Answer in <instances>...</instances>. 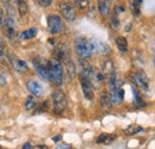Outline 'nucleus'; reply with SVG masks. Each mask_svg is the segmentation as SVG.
Returning <instances> with one entry per match:
<instances>
[{
    "label": "nucleus",
    "instance_id": "1",
    "mask_svg": "<svg viewBox=\"0 0 155 149\" xmlns=\"http://www.w3.org/2000/svg\"><path fill=\"white\" fill-rule=\"evenodd\" d=\"M110 78V92L109 97L111 99V103L120 104L124 100V90L122 88V81L119 80L118 75L115 72Z\"/></svg>",
    "mask_w": 155,
    "mask_h": 149
},
{
    "label": "nucleus",
    "instance_id": "2",
    "mask_svg": "<svg viewBox=\"0 0 155 149\" xmlns=\"http://www.w3.org/2000/svg\"><path fill=\"white\" fill-rule=\"evenodd\" d=\"M49 80L55 85H61L63 82V66L56 57L49 61Z\"/></svg>",
    "mask_w": 155,
    "mask_h": 149
},
{
    "label": "nucleus",
    "instance_id": "3",
    "mask_svg": "<svg viewBox=\"0 0 155 149\" xmlns=\"http://www.w3.org/2000/svg\"><path fill=\"white\" fill-rule=\"evenodd\" d=\"M74 44H75V50H77L78 56L81 60H86V58L92 56L93 48H92V44L88 39L84 37H78L74 42Z\"/></svg>",
    "mask_w": 155,
    "mask_h": 149
},
{
    "label": "nucleus",
    "instance_id": "4",
    "mask_svg": "<svg viewBox=\"0 0 155 149\" xmlns=\"http://www.w3.org/2000/svg\"><path fill=\"white\" fill-rule=\"evenodd\" d=\"M53 103H54V112L56 114H61L67 108V97L61 90L55 91L53 94Z\"/></svg>",
    "mask_w": 155,
    "mask_h": 149
},
{
    "label": "nucleus",
    "instance_id": "5",
    "mask_svg": "<svg viewBox=\"0 0 155 149\" xmlns=\"http://www.w3.org/2000/svg\"><path fill=\"white\" fill-rule=\"evenodd\" d=\"M48 28H49L50 34H53V35L61 34L64 30L63 20L58 15H51L48 17Z\"/></svg>",
    "mask_w": 155,
    "mask_h": 149
},
{
    "label": "nucleus",
    "instance_id": "6",
    "mask_svg": "<svg viewBox=\"0 0 155 149\" xmlns=\"http://www.w3.org/2000/svg\"><path fill=\"white\" fill-rule=\"evenodd\" d=\"M130 78L140 88H142L143 91L148 92V90H149V79H148L147 74L142 69H138L136 73H133L130 75Z\"/></svg>",
    "mask_w": 155,
    "mask_h": 149
},
{
    "label": "nucleus",
    "instance_id": "7",
    "mask_svg": "<svg viewBox=\"0 0 155 149\" xmlns=\"http://www.w3.org/2000/svg\"><path fill=\"white\" fill-rule=\"evenodd\" d=\"M34 67L37 72V74L43 79V80H49V62H45L43 58H34L32 60Z\"/></svg>",
    "mask_w": 155,
    "mask_h": 149
},
{
    "label": "nucleus",
    "instance_id": "8",
    "mask_svg": "<svg viewBox=\"0 0 155 149\" xmlns=\"http://www.w3.org/2000/svg\"><path fill=\"white\" fill-rule=\"evenodd\" d=\"M2 29L6 31L7 37L10 38L12 42L16 39V37H17V31H18V25H17L16 18H12V17H8L7 16Z\"/></svg>",
    "mask_w": 155,
    "mask_h": 149
},
{
    "label": "nucleus",
    "instance_id": "9",
    "mask_svg": "<svg viewBox=\"0 0 155 149\" xmlns=\"http://www.w3.org/2000/svg\"><path fill=\"white\" fill-rule=\"evenodd\" d=\"M80 85H81V90H82L85 98L88 100H92L94 98V90H93L92 82L88 79H86L84 75H80Z\"/></svg>",
    "mask_w": 155,
    "mask_h": 149
},
{
    "label": "nucleus",
    "instance_id": "10",
    "mask_svg": "<svg viewBox=\"0 0 155 149\" xmlns=\"http://www.w3.org/2000/svg\"><path fill=\"white\" fill-rule=\"evenodd\" d=\"M60 10H61V13H62V16L64 17L66 20L73 23L77 19V10L74 8L73 5H71V4H62L60 6Z\"/></svg>",
    "mask_w": 155,
    "mask_h": 149
},
{
    "label": "nucleus",
    "instance_id": "11",
    "mask_svg": "<svg viewBox=\"0 0 155 149\" xmlns=\"http://www.w3.org/2000/svg\"><path fill=\"white\" fill-rule=\"evenodd\" d=\"M10 63L12 65V67L18 72V73H21V74H25L29 72V67H28V63L23 60L18 58L17 56H10Z\"/></svg>",
    "mask_w": 155,
    "mask_h": 149
},
{
    "label": "nucleus",
    "instance_id": "12",
    "mask_svg": "<svg viewBox=\"0 0 155 149\" xmlns=\"http://www.w3.org/2000/svg\"><path fill=\"white\" fill-rule=\"evenodd\" d=\"M80 66H81V75H84L86 79H88L90 81L92 79L96 78V72L94 68L92 67V65L86 61V60H80Z\"/></svg>",
    "mask_w": 155,
    "mask_h": 149
},
{
    "label": "nucleus",
    "instance_id": "13",
    "mask_svg": "<svg viewBox=\"0 0 155 149\" xmlns=\"http://www.w3.org/2000/svg\"><path fill=\"white\" fill-rule=\"evenodd\" d=\"M28 90L30 91L31 95H34V97H41L43 94V86L36 80L28 81Z\"/></svg>",
    "mask_w": 155,
    "mask_h": 149
},
{
    "label": "nucleus",
    "instance_id": "14",
    "mask_svg": "<svg viewBox=\"0 0 155 149\" xmlns=\"http://www.w3.org/2000/svg\"><path fill=\"white\" fill-rule=\"evenodd\" d=\"M63 62H64V66H66V69H67V74L69 76V79H74L75 75H77V68H75V65H74L73 60L71 57H68Z\"/></svg>",
    "mask_w": 155,
    "mask_h": 149
},
{
    "label": "nucleus",
    "instance_id": "15",
    "mask_svg": "<svg viewBox=\"0 0 155 149\" xmlns=\"http://www.w3.org/2000/svg\"><path fill=\"white\" fill-rule=\"evenodd\" d=\"M100 105H101V109L104 111H110L111 110V99L109 97V94L106 92H101L100 93Z\"/></svg>",
    "mask_w": 155,
    "mask_h": 149
},
{
    "label": "nucleus",
    "instance_id": "16",
    "mask_svg": "<svg viewBox=\"0 0 155 149\" xmlns=\"http://www.w3.org/2000/svg\"><path fill=\"white\" fill-rule=\"evenodd\" d=\"M110 1L107 0H103V1H98V10H99V13L103 16V17H106L109 16L110 13Z\"/></svg>",
    "mask_w": 155,
    "mask_h": 149
},
{
    "label": "nucleus",
    "instance_id": "17",
    "mask_svg": "<svg viewBox=\"0 0 155 149\" xmlns=\"http://www.w3.org/2000/svg\"><path fill=\"white\" fill-rule=\"evenodd\" d=\"M38 30L36 28H30L28 30H24L19 34V38L21 41H28V39H31V38L36 37Z\"/></svg>",
    "mask_w": 155,
    "mask_h": 149
},
{
    "label": "nucleus",
    "instance_id": "18",
    "mask_svg": "<svg viewBox=\"0 0 155 149\" xmlns=\"http://www.w3.org/2000/svg\"><path fill=\"white\" fill-rule=\"evenodd\" d=\"M115 138H116V135L100 134V135H99V136L97 137L96 142H97L98 144H100V143H105V144H109V143H111L112 141H115Z\"/></svg>",
    "mask_w": 155,
    "mask_h": 149
},
{
    "label": "nucleus",
    "instance_id": "19",
    "mask_svg": "<svg viewBox=\"0 0 155 149\" xmlns=\"http://www.w3.org/2000/svg\"><path fill=\"white\" fill-rule=\"evenodd\" d=\"M116 45L118 50L123 54H125L128 51V41L125 37H117L116 38Z\"/></svg>",
    "mask_w": 155,
    "mask_h": 149
},
{
    "label": "nucleus",
    "instance_id": "20",
    "mask_svg": "<svg viewBox=\"0 0 155 149\" xmlns=\"http://www.w3.org/2000/svg\"><path fill=\"white\" fill-rule=\"evenodd\" d=\"M103 72L105 74H107L109 76H111V75L115 73V71H114V63H112L111 60H105L104 61V63H103Z\"/></svg>",
    "mask_w": 155,
    "mask_h": 149
},
{
    "label": "nucleus",
    "instance_id": "21",
    "mask_svg": "<svg viewBox=\"0 0 155 149\" xmlns=\"http://www.w3.org/2000/svg\"><path fill=\"white\" fill-rule=\"evenodd\" d=\"M37 103H36V98L34 95H29L25 100V110L26 111H32L36 108Z\"/></svg>",
    "mask_w": 155,
    "mask_h": 149
},
{
    "label": "nucleus",
    "instance_id": "22",
    "mask_svg": "<svg viewBox=\"0 0 155 149\" xmlns=\"http://www.w3.org/2000/svg\"><path fill=\"white\" fill-rule=\"evenodd\" d=\"M133 93H134V104H135L136 108L144 106L146 104L142 100V98H141V95H140V93H138V91H137V88H136L135 86H133Z\"/></svg>",
    "mask_w": 155,
    "mask_h": 149
},
{
    "label": "nucleus",
    "instance_id": "23",
    "mask_svg": "<svg viewBox=\"0 0 155 149\" xmlns=\"http://www.w3.org/2000/svg\"><path fill=\"white\" fill-rule=\"evenodd\" d=\"M143 129L140 127V125H130V127H128L125 130H124V134L125 135H128V136H133V135H136V134H138L140 131H142Z\"/></svg>",
    "mask_w": 155,
    "mask_h": 149
},
{
    "label": "nucleus",
    "instance_id": "24",
    "mask_svg": "<svg viewBox=\"0 0 155 149\" xmlns=\"http://www.w3.org/2000/svg\"><path fill=\"white\" fill-rule=\"evenodd\" d=\"M130 4V8H131V11H133V13L135 15V16H138L140 13H141V8H140V6H141V4H142V1H140V0H137V1H129Z\"/></svg>",
    "mask_w": 155,
    "mask_h": 149
},
{
    "label": "nucleus",
    "instance_id": "25",
    "mask_svg": "<svg viewBox=\"0 0 155 149\" xmlns=\"http://www.w3.org/2000/svg\"><path fill=\"white\" fill-rule=\"evenodd\" d=\"M17 2V7H18V12H19L20 16H25L26 13H28V5H26V2L25 1H21V0H18V1H16Z\"/></svg>",
    "mask_w": 155,
    "mask_h": 149
},
{
    "label": "nucleus",
    "instance_id": "26",
    "mask_svg": "<svg viewBox=\"0 0 155 149\" xmlns=\"http://www.w3.org/2000/svg\"><path fill=\"white\" fill-rule=\"evenodd\" d=\"M74 5L77 7H79L80 10H85V8H87L91 5V2L88 0H75L74 1Z\"/></svg>",
    "mask_w": 155,
    "mask_h": 149
},
{
    "label": "nucleus",
    "instance_id": "27",
    "mask_svg": "<svg viewBox=\"0 0 155 149\" xmlns=\"http://www.w3.org/2000/svg\"><path fill=\"white\" fill-rule=\"evenodd\" d=\"M111 26L114 29H118L119 28V17L117 13H114L112 18H111Z\"/></svg>",
    "mask_w": 155,
    "mask_h": 149
},
{
    "label": "nucleus",
    "instance_id": "28",
    "mask_svg": "<svg viewBox=\"0 0 155 149\" xmlns=\"http://www.w3.org/2000/svg\"><path fill=\"white\" fill-rule=\"evenodd\" d=\"M6 84H7V75L2 69H0V86H5Z\"/></svg>",
    "mask_w": 155,
    "mask_h": 149
},
{
    "label": "nucleus",
    "instance_id": "29",
    "mask_svg": "<svg viewBox=\"0 0 155 149\" xmlns=\"http://www.w3.org/2000/svg\"><path fill=\"white\" fill-rule=\"evenodd\" d=\"M6 12L5 10H2L0 7V28H4V24H5V20H6Z\"/></svg>",
    "mask_w": 155,
    "mask_h": 149
},
{
    "label": "nucleus",
    "instance_id": "30",
    "mask_svg": "<svg viewBox=\"0 0 155 149\" xmlns=\"http://www.w3.org/2000/svg\"><path fill=\"white\" fill-rule=\"evenodd\" d=\"M36 2L41 6H43V7H48V6H50L53 4V0H37Z\"/></svg>",
    "mask_w": 155,
    "mask_h": 149
},
{
    "label": "nucleus",
    "instance_id": "31",
    "mask_svg": "<svg viewBox=\"0 0 155 149\" xmlns=\"http://www.w3.org/2000/svg\"><path fill=\"white\" fill-rule=\"evenodd\" d=\"M56 149H72V146H69L67 143H62V144H58Z\"/></svg>",
    "mask_w": 155,
    "mask_h": 149
},
{
    "label": "nucleus",
    "instance_id": "32",
    "mask_svg": "<svg viewBox=\"0 0 155 149\" xmlns=\"http://www.w3.org/2000/svg\"><path fill=\"white\" fill-rule=\"evenodd\" d=\"M1 50H6V45H5V42H4L2 37L0 36V51Z\"/></svg>",
    "mask_w": 155,
    "mask_h": 149
},
{
    "label": "nucleus",
    "instance_id": "33",
    "mask_svg": "<svg viewBox=\"0 0 155 149\" xmlns=\"http://www.w3.org/2000/svg\"><path fill=\"white\" fill-rule=\"evenodd\" d=\"M96 79L98 81H104V75L101 73H96Z\"/></svg>",
    "mask_w": 155,
    "mask_h": 149
},
{
    "label": "nucleus",
    "instance_id": "34",
    "mask_svg": "<svg viewBox=\"0 0 155 149\" xmlns=\"http://www.w3.org/2000/svg\"><path fill=\"white\" fill-rule=\"evenodd\" d=\"M31 148H32V146H31L30 143H25V144L23 146V148H21V149H31Z\"/></svg>",
    "mask_w": 155,
    "mask_h": 149
},
{
    "label": "nucleus",
    "instance_id": "35",
    "mask_svg": "<svg viewBox=\"0 0 155 149\" xmlns=\"http://www.w3.org/2000/svg\"><path fill=\"white\" fill-rule=\"evenodd\" d=\"M60 140H61V136H60V135H58L56 137H54V138H53V141H54V142H58V141H60Z\"/></svg>",
    "mask_w": 155,
    "mask_h": 149
},
{
    "label": "nucleus",
    "instance_id": "36",
    "mask_svg": "<svg viewBox=\"0 0 155 149\" xmlns=\"http://www.w3.org/2000/svg\"><path fill=\"white\" fill-rule=\"evenodd\" d=\"M130 29H131V24H128V25H127V28H125V31H127V32H129V30H130Z\"/></svg>",
    "mask_w": 155,
    "mask_h": 149
},
{
    "label": "nucleus",
    "instance_id": "37",
    "mask_svg": "<svg viewBox=\"0 0 155 149\" xmlns=\"http://www.w3.org/2000/svg\"><path fill=\"white\" fill-rule=\"evenodd\" d=\"M154 63H155V58H154Z\"/></svg>",
    "mask_w": 155,
    "mask_h": 149
}]
</instances>
